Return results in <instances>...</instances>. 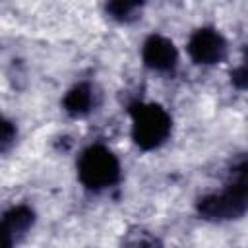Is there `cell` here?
I'll return each mask as SVG.
<instances>
[{
  "instance_id": "52a82bcc",
  "label": "cell",
  "mask_w": 248,
  "mask_h": 248,
  "mask_svg": "<svg viewBox=\"0 0 248 248\" xmlns=\"http://www.w3.org/2000/svg\"><path fill=\"white\" fill-rule=\"evenodd\" d=\"M95 105V93L89 83L74 85L64 97V110L70 116H85Z\"/></svg>"
},
{
  "instance_id": "7a4b0ae2",
  "label": "cell",
  "mask_w": 248,
  "mask_h": 248,
  "mask_svg": "<svg viewBox=\"0 0 248 248\" xmlns=\"http://www.w3.org/2000/svg\"><path fill=\"white\" fill-rule=\"evenodd\" d=\"M132 138L136 145L143 151L159 147L170 134V116L169 112L155 103H132Z\"/></svg>"
},
{
  "instance_id": "5b68a950",
  "label": "cell",
  "mask_w": 248,
  "mask_h": 248,
  "mask_svg": "<svg viewBox=\"0 0 248 248\" xmlns=\"http://www.w3.org/2000/svg\"><path fill=\"white\" fill-rule=\"evenodd\" d=\"M141 58L147 68L157 70V72H170L176 66L178 52L176 46L172 45L170 39L163 35H151L143 43L141 48Z\"/></svg>"
},
{
  "instance_id": "3957f363",
  "label": "cell",
  "mask_w": 248,
  "mask_h": 248,
  "mask_svg": "<svg viewBox=\"0 0 248 248\" xmlns=\"http://www.w3.org/2000/svg\"><path fill=\"white\" fill-rule=\"evenodd\" d=\"M78 174L85 188L99 192L120 178V163L105 145H89L78 161Z\"/></svg>"
},
{
  "instance_id": "ba28073f",
  "label": "cell",
  "mask_w": 248,
  "mask_h": 248,
  "mask_svg": "<svg viewBox=\"0 0 248 248\" xmlns=\"http://www.w3.org/2000/svg\"><path fill=\"white\" fill-rule=\"evenodd\" d=\"M143 2L145 0H107V12L112 19L130 23L141 14Z\"/></svg>"
},
{
  "instance_id": "6da1fadb",
  "label": "cell",
  "mask_w": 248,
  "mask_h": 248,
  "mask_svg": "<svg viewBox=\"0 0 248 248\" xmlns=\"http://www.w3.org/2000/svg\"><path fill=\"white\" fill-rule=\"evenodd\" d=\"M248 207V186H246V157L240 155L231 169V180L219 194H207L198 200V213L207 221H229L238 219Z\"/></svg>"
},
{
  "instance_id": "277c9868",
  "label": "cell",
  "mask_w": 248,
  "mask_h": 248,
  "mask_svg": "<svg viewBox=\"0 0 248 248\" xmlns=\"http://www.w3.org/2000/svg\"><path fill=\"white\" fill-rule=\"evenodd\" d=\"M188 54L196 64H217L227 54V43L219 31L211 27H202L192 33L188 41Z\"/></svg>"
},
{
  "instance_id": "30bf717a",
  "label": "cell",
  "mask_w": 248,
  "mask_h": 248,
  "mask_svg": "<svg viewBox=\"0 0 248 248\" xmlns=\"http://www.w3.org/2000/svg\"><path fill=\"white\" fill-rule=\"evenodd\" d=\"M232 83L238 87V89H244L246 87V66H240L232 72Z\"/></svg>"
},
{
  "instance_id": "8992f818",
  "label": "cell",
  "mask_w": 248,
  "mask_h": 248,
  "mask_svg": "<svg viewBox=\"0 0 248 248\" xmlns=\"http://www.w3.org/2000/svg\"><path fill=\"white\" fill-rule=\"evenodd\" d=\"M35 213L27 205H16L0 217V248L14 246L33 225Z\"/></svg>"
},
{
  "instance_id": "9c48e42d",
  "label": "cell",
  "mask_w": 248,
  "mask_h": 248,
  "mask_svg": "<svg viewBox=\"0 0 248 248\" xmlns=\"http://www.w3.org/2000/svg\"><path fill=\"white\" fill-rule=\"evenodd\" d=\"M14 141H16V126L6 116L0 114V153L8 151Z\"/></svg>"
}]
</instances>
